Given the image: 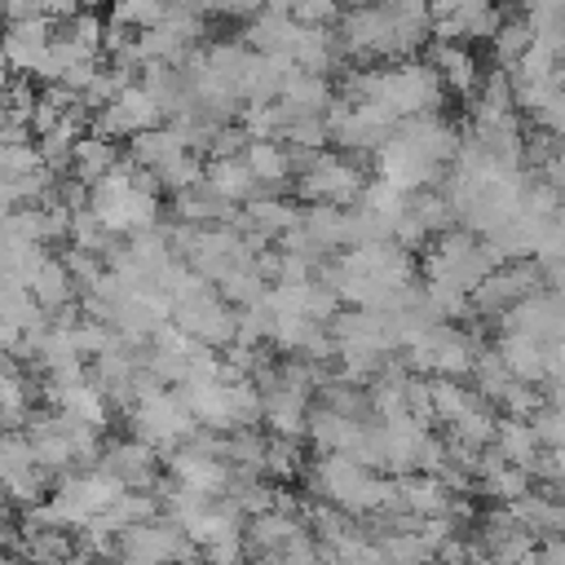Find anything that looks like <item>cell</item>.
<instances>
[{
  "label": "cell",
  "mask_w": 565,
  "mask_h": 565,
  "mask_svg": "<svg viewBox=\"0 0 565 565\" xmlns=\"http://www.w3.org/2000/svg\"><path fill=\"white\" fill-rule=\"evenodd\" d=\"M62 26H66V35H71L84 53L102 57V31H106V22H102V13H97V9H75Z\"/></svg>",
  "instance_id": "obj_32"
},
{
  "label": "cell",
  "mask_w": 565,
  "mask_h": 565,
  "mask_svg": "<svg viewBox=\"0 0 565 565\" xmlns=\"http://www.w3.org/2000/svg\"><path fill=\"white\" fill-rule=\"evenodd\" d=\"M57 260L66 265V274H71V282H75V291H84V287H93L97 278H102V256H93V252H84V247H75V243H66L62 252H57Z\"/></svg>",
  "instance_id": "obj_35"
},
{
  "label": "cell",
  "mask_w": 565,
  "mask_h": 565,
  "mask_svg": "<svg viewBox=\"0 0 565 565\" xmlns=\"http://www.w3.org/2000/svg\"><path fill=\"white\" fill-rule=\"evenodd\" d=\"M243 556H247L243 534H230V539H216V543H203V547H199V561H212V565H221V561H243Z\"/></svg>",
  "instance_id": "obj_38"
},
{
  "label": "cell",
  "mask_w": 565,
  "mask_h": 565,
  "mask_svg": "<svg viewBox=\"0 0 565 565\" xmlns=\"http://www.w3.org/2000/svg\"><path fill=\"white\" fill-rule=\"evenodd\" d=\"M53 31H57V22L44 18V13H26V18L4 22V31H0V57H4V66L13 75H26L35 66V57L44 53V44L53 40Z\"/></svg>",
  "instance_id": "obj_6"
},
{
  "label": "cell",
  "mask_w": 565,
  "mask_h": 565,
  "mask_svg": "<svg viewBox=\"0 0 565 565\" xmlns=\"http://www.w3.org/2000/svg\"><path fill=\"white\" fill-rule=\"evenodd\" d=\"M234 124H238L247 137H278V128H282V115H278L274 97H269V102H238V115H234Z\"/></svg>",
  "instance_id": "obj_31"
},
{
  "label": "cell",
  "mask_w": 565,
  "mask_h": 565,
  "mask_svg": "<svg viewBox=\"0 0 565 565\" xmlns=\"http://www.w3.org/2000/svg\"><path fill=\"white\" fill-rule=\"evenodd\" d=\"M525 424H530V433H534L539 446H565V415H561V406L539 402V406L525 415Z\"/></svg>",
  "instance_id": "obj_36"
},
{
  "label": "cell",
  "mask_w": 565,
  "mask_h": 565,
  "mask_svg": "<svg viewBox=\"0 0 565 565\" xmlns=\"http://www.w3.org/2000/svg\"><path fill=\"white\" fill-rule=\"evenodd\" d=\"M366 424H371V419H353V415H344V411H335V406H327V402H309V411H305V441H309L318 455H322V450L349 455Z\"/></svg>",
  "instance_id": "obj_7"
},
{
  "label": "cell",
  "mask_w": 565,
  "mask_h": 565,
  "mask_svg": "<svg viewBox=\"0 0 565 565\" xmlns=\"http://www.w3.org/2000/svg\"><path fill=\"white\" fill-rule=\"evenodd\" d=\"M31 450H35V463L49 468V472H71L75 459H71V441H66V428H49L40 437H31Z\"/></svg>",
  "instance_id": "obj_30"
},
{
  "label": "cell",
  "mask_w": 565,
  "mask_h": 565,
  "mask_svg": "<svg viewBox=\"0 0 565 565\" xmlns=\"http://www.w3.org/2000/svg\"><path fill=\"white\" fill-rule=\"evenodd\" d=\"M490 446H494L508 463H521V468H530V459H534V450H539L530 424L516 419V415H494V437H490Z\"/></svg>",
  "instance_id": "obj_17"
},
{
  "label": "cell",
  "mask_w": 565,
  "mask_h": 565,
  "mask_svg": "<svg viewBox=\"0 0 565 565\" xmlns=\"http://www.w3.org/2000/svg\"><path fill=\"white\" fill-rule=\"evenodd\" d=\"M159 459H163V455H159L154 446H146L141 437H132V433H128V437H119V441H106V446H102V455H97V463H102V468H110L128 490H150V486H154V477L163 472V468H159Z\"/></svg>",
  "instance_id": "obj_5"
},
{
  "label": "cell",
  "mask_w": 565,
  "mask_h": 565,
  "mask_svg": "<svg viewBox=\"0 0 565 565\" xmlns=\"http://www.w3.org/2000/svg\"><path fill=\"white\" fill-rule=\"evenodd\" d=\"M446 437H455L459 446H472V450L490 446V437H494V411H490V402H472L468 411H459L446 424Z\"/></svg>",
  "instance_id": "obj_23"
},
{
  "label": "cell",
  "mask_w": 565,
  "mask_h": 565,
  "mask_svg": "<svg viewBox=\"0 0 565 565\" xmlns=\"http://www.w3.org/2000/svg\"><path fill=\"white\" fill-rule=\"evenodd\" d=\"M119 212H124L128 234H132V230H150V225H159V221H163V194L128 185V190L119 194Z\"/></svg>",
  "instance_id": "obj_26"
},
{
  "label": "cell",
  "mask_w": 565,
  "mask_h": 565,
  "mask_svg": "<svg viewBox=\"0 0 565 565\" xmlns=\"http://www.w3.org/2000/svg\"><path fill=\"white\" fill-rule=\"evenodd\" d=\"M300 446H305L300 437L269 433L265 437V455H260V477H269V481H296L300 468H305V450Z\"/></svg>",
  "instance_id": "obj_18"
},
{
  "label": "cell",
  "mask_w": 565,
  "mask_h": 565,
  "mask_svg": "<svg viewBox=\"0 0 565 565\" xmlns=\"http://www.w3.org/2000/svg\"><path fill=\"white\" fill-rule=\"evenodd\" d=\"M340 9H358V4H375V0H335Z\"/></svg>",
  "instance_id": "obj_40"
},
{
  "label": "cell",
  "mask_w": 565,
  "mask_h": 565,
  "mask_svg": "<svg viewBox=\"0 0 565 565\" xmlns=\"http://www.w3.org/2000/svg\"><path fill=\"white\" fill-rule=\"evenodd\" d=\"M66 335H71V349H75L84 362L97 358V353H106V349H115V344H124L119 331H115L110 322H102V318H84V313L66 327Z\"/></svg>",
  "instance_id": "obj_25"
},
{
  "label": "cell",
  "mask_w": 565,
  "mask_h": 565,
  "mask_svg": "<svg viewBox=\"0 0 565 565\" xmlns=\"http://www.w3.org/2000/svg\"><path fill=\"white\" fill-rule=\"evenodd\" d=\"M31 9L44 13V18H53V22H66L79 9V0H31Z\"/></svg>",
  "instance_id": "obj_39"
},
{
  "label": "cell",
  "mask_w": 565,
  "mask_h": 565,
  "mask_svg": "<svg viewBox=\"0 0 565 565\" xmlns=\"http://www.w3.org/2000/svg\"><path fill=\"white\" fill-rule=\"evenodd\" d=\"M110 102L119 106V115H124V124H128V137H132L137 128H154V124H163V106H159V102H154V93H150V88H141L137 79H132V84H124Z\"/></svg>",
  "instance_id": "obj_20"
},
{
  "label": "cell",
  "mask_w": 565,
  "mask_h": 565,
  "mask_svg": "<svg viewBox=\"0 0 565 565\" xmlns=\"http://www.w3.org/2000/svg\"><path fill=\"white\" fill-rule=\"evenodd\" d=\"M168 13V0H110V22H124L132 31L154 26Z\"/></svg>",
  "instance_id": "obj_34"
},
{
  "label": "cell",
  "mask_w": 565,
  "mask_h": 565,
  "mask_svg": "<svg viewBox=\"0 0 565 565\" xmlns=\"http://www.w3.org/2000/svg\"><path fill=\"white\" fill-rule=\"evenodd\" d=\"M428 380V402H433V424H450L459 411H468L472 402H481L468 380H455V375H424Z\"/></svg>",
  "instance_id": "obj_16"
},
{
  "label": "cell",
  "mask_w": 565,
  "mask_h": 565,
  "mask_svg": "<svg viewBox=\"0 0 565 565\" xmlns=\"http://www.w3.org/2000/svg\"><path fill=\"white\" fill-rule=\"evenodd\" d=\"M0 556H4V552H0Z\"/></svg>",
  "instance_id": "obj_41"
},
{
  "label": "cell",
  "mask_w": 565,
  "mask_h": 565,
  "mask_svg": "<svg viewBox=\"0 0 565 565\" xmlns=\"http://www.w3.org/2000/svg\"><path fill=\"white\" fill-rule=\"evenodd\" d=\"M490 349L499 353V362L508 366L512 380H525V384L543 380V340H534L525 331H499Z\"/></svg>",
  "instance_id": "obj_12"
},
{
  "label": "cell",
  "mask_w": 565,
  "mask_h": 565,
  "mask_svg": "<svg viewBox=\"0 0 565 565\" xmlns=\"http://www.w3.org/2000/svg\"><path fill=\"white\" fill-rule=\"evenodd\" d=\"M203 185L221 199V203H243L252 194H260L252 168L243 163V154H207L203 159Z\"/></svg>",
  "instance_id": "obj_9"
},
{
  "label": "cell",
  "mask_w": 565,
  "mask_h": 565,
  "mask_svg": "<svg viewBox=\"0 0 565 565\" xmlns=\"http://www.w3.org/2000/svg\"><path fill=\"white\" fill-rule=\"evenodd\" d=\"M428 62H433V71L441 75L446 93L472 97L481 66H477V57H472V49H468V44H433V49H428Z\"/></svg>",
  "instance_id": "obj_14"
},
{
  "label": "cell",
  "mask_w": 565,
  "mask_h": 565,
  "mask_svg": "<svg viewBox=\"0 0 565 565\" xmlns=\"http://www.w3.org/2000/svg\"><path fill=\"white\" fill-rule=\"evenodd\" d=\"M362 163H366V150H313V159L300 168L296 177V194L300 203H340L349 207L362 190Z\"/></svg>",
  "instance_id": "obj_1"
},
{
  "label": "cell",
  "mask_w": 565,
  "mask_h": 565,
  "mask_svg": "<svg viewBox=\"0 0 565 565\" xmlns=\"http://www.w3.org/2000/svg\"><path fill=\"white\" fill-rule=\"evenodd\" d=\"M406 212L428 230V238L455 225V207H450V199H446L437 185H419V190H411V194H406Z\"/></svg>",
  "instance_id": "obj_22"
},
{
  "label": "cell",
  "mask_w": 565,
  "mask_h": 565,
  "mask_svg": "<svg viewBox=\"0 0 565 565\" xmlns=\"http://www.w3.org/2000/svg\"><path fill=\"white\" fill-rule=\"evenodd\" d=\"M150 172H154V181H159L163 194H177V190H190V185L203 181V154L199 150H172Z\"/></svg>",
  "instance_id": "obj_21"
},
{
  "label": "cell",
  "mask_w": 565,
  "mask_h": 565,
  "mask_svg": "<svg viewBox=\"0 0 565 565\" xmlns=\"http://www.w3.org/2000/svg\"><path fill=\"white\" fill-rule=\"evenodd\" d=\"M296 35H300V22L287 9H269V4L260 13H252L247 26H243V44L256 49V53H287L291 57Z\"/></svg>",
  "instance_id": "obj_10"
},
{
  "label": "cell",
  "mask_w": 565,
  "mask_h": 565,
  "mask_svg": "<svg viewBox=\"0 0 565 565\" xmlns=\"http://www.w3.org/2000/svg\"><path fill=\"white\" fill-rule=\"evenodd\" d=\"M287 13H291L300 26H335L340 4H335V0H287Z\"/></svg>",
  "instance_id": "obj_37"
},
{
  "label": "cell",
  "mask_w": 565,
  "mask_h": 565,
  "mask_svg": "<svg viewBox=\"0 0 565 565\" xmlns=\"http://www.w3.org/2000/svg\"><path fill=\"white\" fill-rule=\"evenodd\" d=\"M115 154H119V141H110V137H102V132H79L75 141H71V163H66V172L75 177V181H84V185H93L110 163H115Z\"/></svg>",
  "instance_id": "obj_15"
},
{
  "label": "cell",
  "mask_w": 565,
  "mask_h": 565,
  "mask_svg": "<svg viewBox=\"0 0 565 565\" xmlns=\"http://www.w3.org/2000/svg\"><path fill=\"white\" fill-rule=\"evenodd\" d=\"M26 291H31V300H35L44 313H53V309H62V305L75 300V282H71L66 265H62L49 247H44L40 260L26 269Z\"/></svg>",
  "instance_id": "obj_11"
},
{
  "label": "cell",
  "mask_w": 565,
  "mask_h": 565,
  "mask_svg": "<svg viewBox=\"0 0 565 565\" xmlns=\"http://www.w3.org/2000/svg\"><path fill=\"white\" fill-rule=\"evenodd\" d=\"M225 406H230V419L234 428H256L260 424V384L252 375H238L225 384Z\"/></svg>",
  "instance_id": "obj_27"
},
{
  "label": "cell",
  "mask_w": 565,
  "mask_h": 565,
  "mask_svg": "<svg viewBox=\"0 0 565 565\" xmlns=\"http://www.w3.org/2000/svg\"><path fill=\"white\" fill-rule=\"evenodd\" d=\"M499 331H525L534 340H561V291L534 287L494 313Z\"/></svg>",
  "instance_id": "obj_4"
},
{
  "label": "cell",
  "mask_w": 565,
  "mask_h": 565,
  "mask_svg": "<svg viewBox=\"0 0 565 565\" xmlns=\"http://www.w3.org/2000/svg\"><path fill=\"white\" fill-rule=\"evenodd\" d=\"M243 163L252 168L256 185L269 190V194H282L287 181H291V159H287V146H278V137H247L243 141Z\"/></svg>",
  "instance_id": "obj_8"
},
{
  "label": "cell",
  "mask_w": 565,
  "mask_h": 565,
  "mask_svg": "<svg viewBox=\"0 0 565 565\" xmlns=\"http://www.w3.org/2000/svg\"><path fill=\"white\" fill-rule=\"evenodd\" d=\"M212 287H216V296H225L234 309L238 305H252V300H260L265 296V278L252 269V265H225L216 278H212Z\"/></svg>",
  "instance_id": "obj_24"
},
{
  "label": "cell",
  "mask_w": 565,
  "mask_h": 565,
  "mask_svg": "<svg viewBox=\"0 0 565 565\" xmlns=\"http://www.w3.org/2000/svg\"><path fill=\"white\" fill-rule=\"evenodd\" d=\"M340 40H335V26H300L296 44H291V62L300 71H313V75H331L340 66Z\"/></svg>",
  "instance_id": "obj_13"
},
{
  "label": "cell",
  "mask_w": 565,
  "mask_h": 565,
  "mask_svg": "<svg viewBox=\"0 0 565 565\" xmlns=\"http://www.w3.org/2000/svg\"><path fill=\"white\" fill-rule=\"evenodd\" d=\"M530 44V22L525 18H499L494 35H490V49H494V66H512Z\"/></svg>",
  "instance_id": "obj_29"
},
{
  "label": "cell",
  "mask_w": 565,
  "mask_h": 565,
  "mask_svg": "<svg viewBox=\"0 0 565 565\" xmlns=\"http://www.w3.org/2000/svg\"><path fill=\"white\" fill-rule=\"evenodd\" d=\"M530 486H534L530 468H521V463H508V459H503L494 472H486V477H477V481H472V494H486L490 503H512V499H521Z\"/></svg>",
  "instance_id": "obj_19"
},
{
  "label": "cell",
  "mask_w": 565,
  "mask_h": 565,
  "mask_svg": "<svg viewBox=\"0 0 565 565\" xmlns=\"http://www.w3.org/2000/svg\"><path fill=\"white\" fill-rule=\"evenodd\" d=\"M124 415H128V433L141 437L146 446H154L159 455L172 450L177 441H185L199 428L194 415L185 411V402L177 397V388H154V393L137 397Z\"/></svg>",
  "instance_id": "obj_2"
},
{
  "label": "cell",
  "mask_w": 565,
  "mask_h": 565,
  "mask_svg": "<svg viewBox=\"0 0 565 565\" xmlns=\"http://www.w3.org/2000/svg\"><path fill=\"white\" fill-rule=\"evenodd\" d=\"M115 238H119V234H110V230H106V225L93 216V207H88V203L71 212L66 243H75V247H84V252H93V256H106V247H110Z\"/></svg>",
  "instance_id": "obj_28"
},
{
  "label": "cell",
  "mask_w": 565,
  "mask_h": 565,
  "mask_svg": "<svg viewBox=\"0 0 565 565\" xmlns=\"http://www.w3.org/2000/svg\"><path fill=\"white\" fill-rule=\"evenodd\" d=\"M388 31H393V18H388V9L380 0L375 4H358V9H340V18H335L340 53L358 57V62H380Z\"/></svg>",
  "instance_id": "obj_3"
},
{
  "label": "cell",
  "mask_w": 565,
  "mask_h": 565,
  "mask_svg": "<svg viewBox=\"0 0 565 565\" xmlns=\"http://www.w3.org/2000/svg\"><path fill=\"white\" fill-rule=\"evenodd\" d=\"M278 137L287 146H300V150H322L327 146V124H322V115H291L278 128Z\"/></svg>",
  "instance_id": "obj_33"
}]
</instances>
